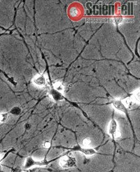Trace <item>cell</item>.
Returning <instances> with one entry per match:
<instances>
[{"label": "cell", "instance_id": "12", "mask_svg": "<svg viewBox=\"0 0 140 172\" xmlns=\"http://www.w3.org/2000/svg\"><path fill=\"white\" fill-rule=\"evenodd\" d=\"M21 109L18 106H15L11 109L10 111V113L13 115H19L21 113Z\"/></svg>", "mask_w": 140, "mask_h": 172}, {"label": "cell", "instance_id": "16", "mask_svg": "<svg viewBox=\"0 0 140 172\" xmlns=\"http://www.w3.org/2000/svg\"><path fill=\"white\" fill-rule=\"evenodd\" d=\"M123 20H124V19H123V18H117L115 19V23H116V24H120V23L123 22Z\"/></svg>", "mask_w": 140, "mask_h": 172}, {"label": "cell", "instance_id": "4", "mask_svg": "<svg viewBox=\"0 0 140 172\" xmlns=\"http://www.w3.org/2000/svg\"><path fill=\"white\" fill-rule=\"evenodd\" d=\"M73 150L79 151V152L83 153L84 155H87V156H93V155H94L97 153L96 150H95L94 148H83L79 145L74 146V147L73 148Z\"/></svg>", "mask_w": 140, "mask_h": 172}, {"label": "cell", "instance_id": "11", "mask_svg": "<svg viewBox=\"0 0 140 172\" xmlns=\"http://www.w3.org/2000/svg\"><path fill=\"white\" fill-rule=\"evenodd\" d=\"M9 114L8 113H0V123L6 122L9 119Z\"/></svg>", "mask_w": 140, "mask_h": 172}, {"label": "cell", "instance_id": "14", "mask_svg": "<svg viewBox=\"0 0 140 172\" xmlns=\"http://www.w3.org/2000/svg\"><path fill=\"white\" fill-rule=\"evenodd\" d=\"M132 99L134 100L135 103L137 104H138L139 103V100H140V94H139V91L137 90L136 91H135L134 94H132Z\"/></svg>", "mask_w": 140, "mask_h": 172}, {"label": "cell", "instance_id": "5", "mask_svg": "<svg viewBox=\"0 0 140 172\" xmlns=\"http://www.w3.org/2000/svg\"><path fill=\"white\" fill-rule=\"evenodd\" d=\"M111 104L117 110L124 114L128 113V108H126L121 100H112Z\"/></svg>", "mask_w": 140, "mask_h": 172}, {"label": "cell", "instance_id": "13", "mask_svg": "<svg viewBox=\"0 0 140 172\" xmlns=\"http://www.w3.org/2000/svg\"><path fill=\"white\" fill-rule=\"evenodd\" d=\"M69 13H70V15L72 16V17L75 18V17H77V16H79V13H79V9H78L76 7H72L71 8V9H70Z\"/></svg>", "mask_w": 140, "mask_h": 172}, {"label": "cell", "instance_id": "15", "mask_svg": "<svg viewBox=\"0 0 140 172\" xmlns=\"http://www.w3.org/2000/svg\"><path fill=\"white\" fill-rule=\"evenodd\" d=\"M43 146L44 148H46V149H48V148H51V143L49 141H44L43 143Z\"/></svg>", "mask_w": 140, "mask_h": 172}, {"label": "cell", "instance_id": "3", "mask_svg": "<svg viewBox=\"0 0 140 172\" xmlns=\"http://www.w3.org/2000/svg\"><path fill=\"white\" fill-rule=\"evenodd\" d=\"M50 162L51 161H46V160H34L32 157H28L25 160L24 169H29L34 167L47 166Z\"/></svg>", "mask_w": 140, "mask_h": 172}, {"label": "cell", "instance_id": "7", "mask_svg": "<svg viewBox=\"0 0 140 172\" xmlns=\"http://www.w3.org/2000/svg\"><path fill=\"white\" fill-rule=\"evenodd\" d=\"M50 95L55 102H60L64 100V96H62V93L58 91L53 88L50 91Z\"/></svg>", "mask_w": 140, "mask_h": 172}, {"label": "cell", "instance_id": "10", "mask_svg": "<svg viewBox=\"0 0 140 172\" xmlns=\"http://www.w3.org/2000/svg\"><path fill=\"white\" fill-rule=\"evenodd\" d=\"M81 144H82L83 148H90V146L91 145V144H92V141H91V139L90 138L87 137V138L83 139Z\"/></svg>", "mask_w": 140, "mask_h": 172}, {"label": "cell", "instance_id": "1", "mask_svg": "<svg viewBox=\"0 0 140 172\" xmlns=\"http://www.w3.org/2000/svg\"><path fill=\"white\" fill-rule=\"evenodd\" d=\"M59 165L63 169H70L76 167V159L73 156L70 155H65L60 158L59 161Z\"/></svg>", "mask_w": 140, "mask_h": 172}, {"label": "cell", "instance_id": "6", "mask_svg": "<svg viewBox=\"0 0 140 172\" xmlns=\"http://www.w3.org/2000/svg\"><path fill=\"white\" fill-rule=\"evenodd\" d=\"M33 83L38 87H44L47 83L46 77L43 75H37L33 80Z\"/></svg>", "mask_w": 140, "mask_h": 172}, {"label": "cell", "instance_id": "8", "mask_svg": "<svg viewBox=\"0 0 140 172\" xmlns=\"http://www.w3.org/2000/svg\"><path fill=\"white\" fill-rule=\"evenodd\" d=\"M123 103H124V105L125 106V107L127 108H132V107L134 106L135 104H137L135 103L134 100H133L131 98H127V99H125L124 101H123Z\"/></svg>", "mask_w": 140, "mask_h": 172}, {"label": "cell", "instance_id": "17", "mask_svg": "<svg viewBox=\"0 0 140 172\" xmlns=\"http://www.w3.org/2000/svg\"><path fill=\"white\" fill-rule=\"evenodd\" d=\"M0 172H3V169H2V167L1 164V156H0Z\"/></svg>", "mask_w": 140, "mask_h": 172}, {"label": "cell", "instance_id": "18", "mask_svg": "<svg viewBox=\"0 0 140 172\" xmlns=\"http://www.w3.org/2000/svg\"><path fill=\"white\" fill-rule=\"evenodd\" d=\"M20 172H28L27 171H20Z\"/></svg>", "mask_w": 140, "mask_h": 172}, {"label": "cell", "instance_id": "2", "mask_svg": "<svg viewBox=\"0 0 140 172\" xmlns=\"http://www.w3.org/2000/svg\"><path fill=\"white\" fill-rule=\"evenodd\" d=\"M108 134L113 139H118L121 138V134L118 128V123L115 119H112L109 122L108 127Z\"/></svg>", "mask_w": 140, "mask_h": 172}, {"label": "cell", "instance_id": "9", "mask_svg": "<svg viewBox=\"0 0 140 172\" xmlns=\"http://www.w3.org/2000/svg\"><path fill=\"white\" fill-rule=\"evenodd\" d=\"M53 89H55L56 91H59V92H62L64 91L65 87H64V86L62 84L61 82H58L54 83V84H53Z\"/></svg>", "mask_w": 140, "mask_h": 172}]
</instances>
